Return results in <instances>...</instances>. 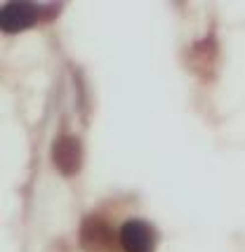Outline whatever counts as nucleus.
Wrapping results in <instances>:
<instances>
[{
	"label": "nucleus",
	"mask_w": 245,
	"mask_h": 252,
	"mask_svg": "<svg viewBox=\"0 0 245 252\" xmlns=\"http://www.w3.org/2000/svg\"><path fill=\"white\" fill-rule=\"evenodd\" d=\"M40 7L35 2H5L2 12H0V24H2V31L7 33H19L24 29H31L40 22Z\"/></svg>",
	"instance_id": "1"
},
{
	"label": "nucleus",
	"mask_w": 245,
	"mask_h": 252,
	"mask_svg": "<svg viewBox=\"0 0 245 252\" xmlns=\"http://www.w3.org/2000/svg\"><path fill=\"white\" fill-rule=\"evenodd\" d=\"M80 243L88 250H113V233L111 226L106 221L97 220V217H88L80 224Z\"/></svg>",
	"instance_id": "4"
},
{
	"label": "nucleus",
	"mask_w": 245,
	"mask_h": 252,
	"mask_svg": "<svg viewBox=\"0 0 245 252\" xmlns=\"http://www.w3.org/2000/svg\"><path fill=\"white\" fill-rule=\"evenodd\" d=\"M52 163L61 175H76L83 165V146L76 134H61L52 146Z\"/></svg>",
	"instance_id": "2"
},
{
	"label": "nucleus",
	"mask_w": 245,
	"mask_h": 252,
	"mask_svg": "<svg viewBox=\"0 0 245 252\" xmlns=\"http://www.w3.org/2000/svg\"><path fill=\"white\" fill-rule=\"evenodd\" d=\"M118 241L125 252H153L156 250V231L151 229V224L142 220H130L122 224Z\"/></svg>",
	"instance_id": "3"
}]
</instances>
